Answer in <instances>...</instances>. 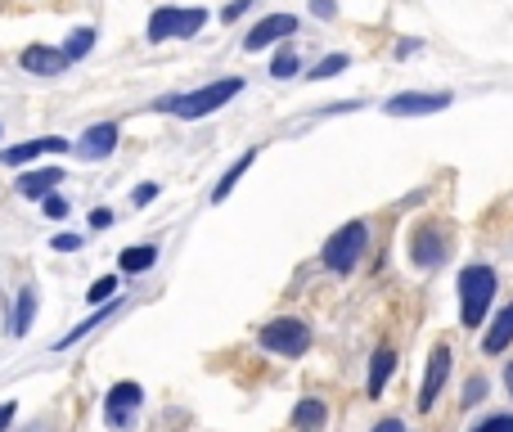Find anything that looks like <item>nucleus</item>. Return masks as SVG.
I'll list each match as a JSON object with an SVG mask.
<instances>
[{
  "instance_id": "nucleus-1",
  "label": "nucleus",
  "mask_w": 513,
  "mask_h": 432,
  "mask_svg": "<svg viewBox=\"0 0 513 432\" xmlns=\"http://www.w3.org/2000/svg\"><path fill=\"white\" fill-rule=\"evenodd\" d=\"M243 90V81L239 77H221V81H212V86H198V90H189V95H176V99H162V113H176V117H207V113H216V108L225 104V99H234Z\"/></svg>"
},
{
  "instance_id": "nucleus-2",
  "label": "nucleus",
  "mask_w": 513,
  "mask_h": 432,
  "mask_svg": "<svg viewBox=\"0 0 513 432\" xmlns=\"http://www.w3.org/2000/svg\"><path fill=\"white\" fill-rule=\"evenodd\" d=\"M495 297V270L491 266H468L459 275V302H464V324L477 329L486 320V306Z\"/></svg>"
},
{
  "instance_id": "nucleus-3",
  "label": "nucleus",
  "mask_w": 513,
  "mask_h": 432,
  "mask_svg": "<svg viewBox=\"0 0 513 432\" xmlns=\"http://www.w3.org/2000/svg\"><path fill=\"white\" fill-rule=\"evenodd\" d=\"M207 23V9H176L162 5L149 18V41H176V36H194Z\"/></svg>"
},
{
  "instance_id": "nucleus-4",
  "label": "nucleus",
  "mask_w": 513,
  "mask_h": 432,
  "mask_svg": "<svg viewBox=\"0 0 513 432\" xmlns=\"http://www.w3.org/2000/svg\"><path fill=\"white\" fill-rule=\"evenodd\" d=\"M365 239H369L365 221H347L329 243H324V266L329 270H351L360 261V252H365Z\"/></svg>"
},
{
  "instance_id": "nucleus-5",
  "label": "nucleus",
  "mask_w": 513,
  "mask_h": 432,
  "mask_svg": "<svg viewBox=\"0 0 513 432\" xmlns=\"http://www.w3.org/2000/svg\"><path fill=\"white\" fill-rule=\"evenodd\" d=\"M261 347L275 351V356H302L311 347V329L302 320H270L261 329Z\"/></svg>"
},
{
  "instance_id": "nucleus-6",
  "label": "nucleus",
  "mask_w": 513,
  "mask_h": 432,
  "mask_svg": "<svg viewBox=\"0 0 513 432\" xmlns=\"http://www.w3.org/2000/svg\"><path fill=\"white\" fill-rule=\"evenodd\" d=\"M140 401H144L140 383H113L104 396V419L113 423V428H126V423H131V410H140Z\"/></svg>"
},
{
  "instance_id": "nucleus-7",
  "label": "nucleus",
  "mask_w": 513,
  "mask_h": 432,
  "mask_svg": "<svg viewBox=\"0 0 513 432\" xmlns=\"http://www.w3.org/2000/svg\"><path fill=\"white\" fill-rule=\"evenodd\" d=\"M450 378V347L441 342V347H432L428 356V374H423V392H419V410H432L441 396V383Z\"/></svg>"
},
{
  "instance_id": "nucleus-8",
  "label": "nucleus",
  "mask_w": 513,
  "mask_h": 432,
  "mask_svg": "<svg viewBox=\"0 0 513 432\" xmlns=\"http://www.w3.org/2000/svg\"><path fill=\"white\" fill-rule=\"evenodd\" d=\"M293 32H297L293 14H266L248 36H243V50H266V45H275L279 36H293Z\"/></svg>"
},
{
  "instance_id": "nucleus-9",
  "label": "nucleus",
  "mask_w": 513,
  "mask_h": 432,
  "mask_svg": "<svg viewBox=\"0 0 513 432\" xmlns=\"http://www.w3.org/2000/svg\"><path fill=\"white\" fill-rule=\"evenodd\" d=\"M437 108H450V95H419V90H410V95H392L387 99V113L392 117H423V113H437Z\"/></svg>"
},
{
  "instance_id": "nucleus-10",
  "label": "nucleus",
  "mask_w": 513,
  "mask_h": 432,
  "mask_svg": "<svg viewBox=\"0 0 513 432\" xmlns=\"http://www.w3.org/2000/svg\"><path fill=\"white\" fill-rule=\"evenodd\" d=\"M18 63H23L27 72H36V77H59V72H68V54L50 50V45H27V50L18 54Z\"/></svg>"
},
{
  "instance_id": "nucleus-11",
  "label": "nucleus",
  "mask_w": 513,
  "mask_h": 432,
  "mask_svg": "<svg viewBox=\"0 0 513 432\" xmlns=\"http://www.w3.org/2000/svg\"><path fill=\"white\" fill-rule=\"evenodd\" d=\"M113 149H117V126H113V122H104V126H90V131L77 140V158H86V162L108 158V153H113Z\"/></svg>"
},
{
  "instance_id": "nucleus-12",
  "label": "nucleus",
  "mask_w": 513,
  "mask_h": 432,
  "mask_svg": "<svg viewBox=\"0 0 513 432\" xmlns=\"http://www.w3.org/2000/svg\"><path fill=\"white\" fill-rule=\"evenodd\" d=\"M41 153H68V140H59V135H45V140H27V144H18V149H5V153H0V162H5V167H23V162H36Z\"/></svg>"
},
{
  "instance_id": "nucleus-13",
  "label": "nucleus",
  "mask_w": 513,
  "mask_h": 432,
  "mask_svg": "<svg viewBox=\"0 0 513 432\" xmlns=\"http://www.w3.org/2000/svg\"><path fill=\"white\" fill-rule=\"evenodd\" d=\"M63 180V171L59 167H41V171H27L23 180H18V194L23 198H50L54 194V185Z\"/></svg>"
},
{
  "instance_id": "nucleus-14",
  "label": "nucleus",
  "mask_w": 513,
  "mask_h": 432,
  "mask_svg": "<svg viewBox=\"0 0 513 432\" xmlns=\"http://www.w3.org/2000/svg\"><path fill=\"white\" fill-rule=\"evenodd\" d=\"M392 369H396V351H392V347H378V351H374V365H369L365 392H369V396H383V387H387V378H392Z\"/></svg>"
},
{
  "instance_id": "nucleus-15",
  "label": "nucleus",
  "mask_w": 513,
  "mask_h": 432,
  "mask_svg": "<svg viewBox=\"0 0 513 432\" xmlns=\"http://www.w3.org/2000/svg\"><path fill=\"white\" fill-rule=\"evenodd\" d=\"M117 311H122V302H108V306H104V311H99V315H90V320H81V324H77V329H68V333H63V338H59V342H54V351H68V347H72V342H81V338H86V333H90V329H99V324H104V320H113V315H117Z\"/></svg>"
},
{
  "instance_id": "nucleus-16",
  "label": "nucleus",
  "mask_w": 513,
  "mask_h": 432,
  "mask_svg": "<svg viewBox=\"0 0 513 432\" xmlns=\"http://www.w3.org/2000/svg\"><path fill=\"white\" fill-rule=\"evenodd\" d=\"M252 162H257V149H248V153H243V158H239V162H234V167H230V171H225V176H221V180H216V189H212V203H225V198H230V189H234V185H239V180H243V171H248V167H252Z\"/></svg>"
},
{
  "instance_id": "nucleus-17",
  "label": "nucleus",
  "mask_w": 513,
  "mask_h": 432,
  "mask_svg": "<svg viewBox=\"0 0 513 432\" xmlns=\"http://www.w3.org/2000/svg\"><path fill=\"white\" fill-rule=\"evenodd\" d=\"M324 419H329V410H324L320 401H297V410H293V428L297 432H320Z\"/></svg>"
},
{
  "instance_id": "nucleus-18",
  "label": "nucleus",
  "mask_w": 513,
  "mask_h": 432,
  "mask_svg": "<svg viewBox=\"0 0 513 432\" xmlns=\"http://www.w3.org/2000/svg\"><path fill=\"white\" fill-rule=\"evenodd\" d=\"M32 315H36V288H23V293H18L14 324H9V333H14V338H23V333H27V324H32Z\"/></svg>"
},
{
  "instance_id": "nucleus-19",
  "label": "nucleus",
  "mask_w": 513,
  "mask_h": 432,
  "mask_svg": "<svg viewBox=\"0 0 513 432\" xmlns=\"http://www.w3.org/2000/svg\"><path fill=\"white\" fill-rule=\"evenodd\" d=\"M509 338H513V302L500 311V320H495V329L486 333V351H504L509 347Z\"/></svg>"
},
{
  "instance_id": "nucleus-20",
  "label": "nucleus",
  "mask_w": 513,
  "mask_h": 432,
  "mask_svg": "<svg viewBox=\"0 0 513 432\" xmlns=\"http://www.w3.org/2000/svg\"><path fill=\"white\" fill-rule=\"evenodd\" d=\"M90 50H95V27H77V32L68 36V45H63V54H68V63L86 59Z\"/></svg>"
},
{
  "instance_id": "nucleus-21",
  "label": "nucleus",
  "mask_w": 513,
  "mask_h": 432,
  "mask_svg": "<svg viewBox=\"0 0 513 432\" xmlns=\"http://www.w3.org/2000/svg\"><path fill=\"white\" fill-rule=\"evenodd\" d=\"M158 261V248H126L122 252V270H149Z\"/></svg>"
},
{
  "instance_id": "nucleus-22",
  "label": "nucleus",
  "mask_w": 513,
  "mask_h": 432,
  "mask_svg": "<svg viewBox=\"0 0 513 432\" xmlns=\"http://www.w3.org/2000/svg\"><path fill=\"white\" fill-rule=\"evenodd\" d=\"M347 68V54H329V59H320L315 63V72H311V81H324V77H338V72Z\"/></svg>"
},
{
  "instance_id": "nucleus-23",
  "label": "nucleus",
  "mask_w": 513,
  "mask_h": 432,
  "mask_svg": "<svg viewBox=\"0 0 513 432\" xmlns=\"http://www.w3.org/2000/svg\"><path fill=\"white\" fill-rule=\"evenodd\" d=\"M270 72H275L279 81L293 77V72H297V54H293V50H279V54H275V63H270Z\"/></svg>"
},
{
  "instance_id": "nucleus-24",
  "label": "nucleus",
  "mask_w": 513,
  "mask_h": 432,
  "mask_svg": "<svg viewBox=\"0 0 513 432\" xmlns=\"http://www.w3.org/2000/svg\"><path fill=\"white\" fill-rule=\"evenodd\" d=\"M414 261H419V266H432V261H437V239H432V234H419V243H414Z\"/></svg>"
},
{
  "instance_id": "nucleus-25",
  "label": "nucleus",
  "mask_w": 513,
  "mask_h": 432,
  "mask_svg": "<svg viewBox=\"0 0 513 432\" xmlns=\"http://www.w3.org/2000/svg\"><path fill=\"white\" fill-rule=\"evenodd\" d=\"M113 288H117V275H104V279H95V284H90V302H104V297H113Z\"/></svg>"
},
{
  "instance_id": "nucleus-26",
  "label": "nucleus",
  "mask_w": 513,
  "mask_h": 432,
  "mask_svg": "<svg viewBox=\"0 0 513 432\" xmlns=\"http://www.w3.org/2000/svg\"><path fill=\"white\" fill-rule=\"evenodd\" d=\"M477 432H513V414H495V419H486Z\"/></svg>"
},
{
  "instance_id": "nucleus-27",
  "label": "nucleus",
  "mask_w": 513,
  "mask_h": 432,
  "mask_svg": "<svg viewBox=\"0 0 513 432\" xmlns=\"http://www.w3.org/2000/svg\"><path fill=\"white\" fill-rule=\"evenodd\" d=\"M153 198H158V185H140V189H131V203H135V207L153 203Z\"/></svg>"
},
{
  "instance_id": "nucleus-28",
  "label": "nucleus",
  "mask_w": 513,
  "mask_h": 432,
  "mask_svg": "<svg viewBox=\"0 0 513 432\" xmlns=\"http://www.w3.org/2000/svg\"><path fill=\"white\" fill-rule=\"evenodd\" d=\"M45 216H54V221H59V216H68V203H63L59 194H50V198H45Z\"/></svg>"
},
{
  "instance_id": "nucleus-29",
  "label": "nucleus",
  "mask_w": 513,
  "mask_h": 432,
  "mask_svg": "<svg viewBox=\"0 0 513 432\" xmlns=\"http://www.w3.org/2000/svg\"><path fill=\"white\" fill-rule=\"evenodd\" d=\"M90 225H95V230H108V225H113V212H108V207H95V212H90Z\"/></svg>"
},
{
  "instance_id": "nucleus-30",
  "label": "nucleus",
  "mask_w": 513,
  "mask_h": 432,
  "mask_svg": "<svg viewBox=\"0 0 513 432\" xmlns=\"http://www.w3.org/2000/svg\"><path fill=\"white\" fill-rule=\"evenodd\" d=\"M72 248H81V234H59L54 239V252H72Z\"/></svg>"
},
{
  "instance_id": "nucleus-31",
  "label": "nucleus",
  "mask_w": 513,
  "mask_h": 432,
  "mask_svg": "<svg viewBox=\"0 0 513 432\" xmlns=\"http://www.w3.org/2000/svg\"><path fill=\"white\" fill-rule=\"evenodd\" d=\"M477 396H486V378H473V383H468V396H464V405H473Z\"/></svg>"
},
{
  "instance_id": "nucleus-32",
  "label": "nucleus",
  "mask_w": 513,
  "mask_h": 432,
  "mask_svg": "<svg viewBox=\"0 0 513 432\" xmlns=\"http://www.w3.org/2000/svg\"><path fill=\"white\" fill-rule=\"evenodd\" d=\"M248 5H252V0H234V5H225V14H221V18H225V23H234V18H239Z\"/></svg>"
},
{
  "instance_id": "nucleus-33",
  "label": "nucleus",
  "mask_w": 513,
  "mask_h": 432,
  "mask_svg": "<svg viewBox=\"0 0 513 432\" xmlns=\"http://www.w3.org/2000/svg\"><path fill=\"white\" fill-rule=\"evenodd\" d=\"M14 414H18V410H14V401H5V405H0V432H5L9 423H14Z\"/></svg>"
},
{
  "instance_id": "nucleus-34",
  "label": "nucleus",
  "mask_w": 513,
  "mask_h": 432,
  "mask_svg": "<svg viewBox=\"0 0 513 432\" xmlns=\"http://www.w3.org/2000/svg\"><path fill=\"white\" fill-rule=\"evenodd\" d=\"M315 18H333V0H311Z\"/></svg>"
},
{
  "instance_id": "nucleus-35",
  "label": "nucleus",
  "mask_w": 513,
  "mask_h": 432,
  "mask_svg": "<svg viewBox=\"0 0 513 432\" xmlns=\"http://www.w3.org/2000/svg\"><path fill=\"white\" fill-rule=\"evenodd\" d=\"M374 432H405V428H401V419H383Z\"/></svg>"
},
{
  "instance_id": "nucleus-36",
  "label": "nucleus",
  "mask_w": 513,
  "mask_h": 432,
  "mask_svg": "<svg viewBox=\"0 0 513 432\" xmlns=\"http://www.w3.org/2000/svg\"><path fill=\"white\" fill-rule=\"evenodd\" d=\"M504 387H509V392H513V365L504 369Z\"/></svg>"
}]
</instances>
